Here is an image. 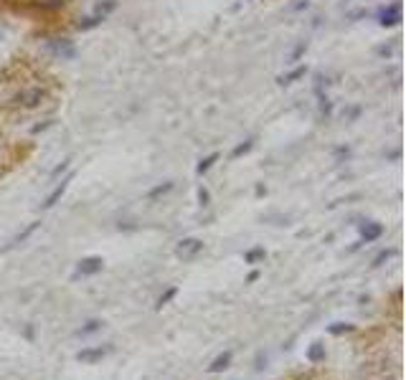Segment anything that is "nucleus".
<instances>
[{"instance_id": "obj_1", "label": "nucleus", "mask_w": 406, "mask_h": 380, "mask_svg": "<svg viewBox=\"0 0 406 380\" xmlns=\"http://www.w3.org/2000/svg\"><path fill=\"white\" fill-rule=\"evenodd\" d=\"M201 251H203L201 238H183V241L175 246V256L183 259V261H193Z\"/></svg>"}, {"instance_id": "obj_2", "label": "nucleus", "mask_w": 406, "mask_h": 380, "mask_svg": "<svg viewBox=\"0 0 406 380\" xmlns=\"http://www.w3.org/2000/svg\"><path fill=\"white\" fill-rule=\"evenodd\" d=\"M110 352H112L110 345H105V347H102V345H99V347H84V350L76 352V360H79V363L94 365V363H99V360H105Z\"/></svg>"}, {"instance_id": "obj_3", "label": "nucleus", "mask_w": 406, "mask_h": 380, "mask_svg": "<svg viewBox=\"0 0 406 380\" xmlns=\"http://www.w3.org/2000/svg\"><path fill=\"white\" fill-rule=\"evenodd\" d=\"M102 266H105L102 256H87V259H81L79 264H76L74 277H94V274L102 271Z\"/></svg>"}, {"instance_id": "obj_4", "label": "nucleus", "mask_w": 406, "mask_h": 380, "mask_svg": "<svg viewBox=\"0 0 406 380\" xmlns=\"http://www.w3.org/2000/svg\"><path fill=\"white\" fill-rule=\"evenodd\" d=\"M231 363H234V352L231 350H224L221 355H216L214 360H211V365L206 370H209L211 375H216V373H224V370H229L231 368Z\"/></svg>"}, {"instance_id": "obj_5", "label": "nucleus", "mask_w": 406, "mask_h": 380, "mask_svg": "<svg viewBox=\"0 0 406 380\" xmlns=\"http://www.w3.org/2000/svg\"><path fill=\"white\" fill-rule=\"evenodd\" d=\"M381 236H383V226L376 223V221H368V223L360 226V243H371Z\"/></svg>"}, {"instance_id": "obj_6", "label": "nucleus", "mask_w": 406, "mask_h": 380, "mask_svg": "<svg viewBox=\"0 0 406 380\" xmlns=\"http://www.w3.org/2000/svg\"><path fill=\"white\" fill-rule=\"evenodd\" d=\"M41 99H43L41 89H26V92H21L16 97V104H21V107H36V104H41Z\"/></svg>"}, {"instance_id": "obj_7", "label": "nucleus", "mask_w": 406, "mask_h": 380, "mask_svg": "<svg viewBox=\"0 0 406 380\" xmlns=\"http://www.w3.org/2000/svg\"><path fill=\"white\" fill-rule=\"evenodd\" d=\"M325 357H328V347H325V342L315 340L313 345L308 347V363H313V365L325 363Z\"/></svg>"}, {"instance_id": "obj_8", "label": "nucleus", "mask_w": 406, "mask_h": 380, "mask_svg": "<svg viewBox=\"0 0 406 380\" xmlns=\"http://www.w3.org/2000/svg\"><path fill=\"white\" fill-rule=\"evenodd\" d=\"M102 327H105V322H102V320H87V322L76 329V334H79V337H89V334H97Z\"/></svg>"}, {"instance_id": "obj_9", "label": "nucleus", "mask_w": 406, "mask_h": 380, "mask_svg": "<svg viewBox=\"0 0 406 380\" xmlns=\"http://www.w3.org/2000/svg\"><path fill=\"white\" fill-rule=\"evenodd\" d=\"M328 332H330L333 337H343V334L355 332V324H350V322H333V324H328Z\"/></svg>"}, {"instance_id": "obj_10", "label": "nucleus", "mask_w": 406, "mask_h": 380, "mask_svg": "<svg viewBox=\"0 0 406 380\" xmlns=\"http://www.w3.org/2000/svg\"><path fill=\"white\" fill-rule=\"evenodd\" d=\"M175 297H178V287H168V289H165V292L160 294V297H157L155 310H162V307H165V305H170V302H173Z\"/></svg>"}, {"instance_id": "obj_11", "label": "nucleus", "mask_w": 406, "mask_h": 380, "mask_svg": "<svg viewBox=\"0 0 406 380\" xmlns=\"http://www.w3.org/2000/svg\"><path fill=\"white\" fill-rule=\"evenodd\" d=\"M66 185H69V178H66L64 183H61V185H56V188H53V193H51V196L46 198V203H43V208H53V206H56V201H58V198L64 196Z\"/></svg>"}, {"instance_id": "obj_12", "label": "nucleus", "mask_w": 406, "mask_h": 380, "mask_svg": "<svg viewBox=\"0 0 406 380\" xmlns=\"http://www.w3.org/2000/svg\"><path fill=\"white\" fill-rule=\"evenodd\" d=\"M264 256H267V251H264L261 246H256V248H249V251H246L244 261H246V264H256V261H261Z\"/></svg>"}, {"instance_id": "obj_13", "label": "nucleus", "mask_w": 406, "mask_h": 380, "mask_svg": "<svg viewBox=\"0 0 406 380\" xmlns=\"http://www.w3.org/2000/svg\"><path fill=\"white\" fill-rule=\"evenodd\" d=\"M267 363H269V355H267V352H264V350L256 352V355H254V370H256V373H261V370L267 368Z\"/></svg>"}, {"instance_id": "obj_14", "label": "nucleus", "mask_w": 406, "mask_h": 380, "mask_svg": "<svg viewBox=\"0 0 406 380\" xmlns=\"http://www.w3.org/2000/svg\"><path fill=\"white\" fill-rule=\"evenodd\" d=\"M391 256H394V251H391V248H389V251H381V253L376 256V259H373V266H381L383 261H389Z\"/></svg>"}, {"instance_id": "obj_15", "label": "nucleus", "mask_w": 406, "mask_h": 380, "mask_svg": "<svg viewBox=\"0 0 406 380\" xmlns=\"http://www.w3.org/2000/svg\"><path fill=\"white\" fill-rule=\"evenodd\" d=\"M173 188V183H165V185H157L155 190H150V198H157V196H162V193H168V190Z\"/></svg>"}, {"instance_id": "obj_16", "label": "nucleus", "mask_w": 406, "mask_h": 380, "mask_svg": "<svg viewBox=\"0 0 406 380\" xmlns=\"http://www.w3.org/2000/svg\"><path fill=\"white\" fill-rule=\"evenodd\" d=\"M36 228H38V223H31L28 228H26L24 233H21V236H18V238H16V241H13V243H21V241H26V238H28V236H31V233H33Z\"/></svg>"}, {"instance_id": "obj_17", "label": "nucleus", "mask_w": 406, "mask_h": 380, "mask_svg": "<svg viewBox=\"0 0 406 380\" xmlns=\"http://www.w3.org/2000/svg\"><path fill=\"white\" fill-rule=\"evenodd\" d=\"M216 162V155H211V157H206V160L201 162V165H198V173H206V170H209L211 165H214Z\"/></svg>"}, {"instance_id": "obj_18", "label": "nucleus", "mask_w": 406, "mask_h": 380, "mask_svg": "<svg viewBox=\"0 0 406 380\" xmlns=\"http://www.w3.org/2000/svg\"><path fill=\"white\" fill-rule=\"evenodd\" d=\"M198 198H201V203H203V206H206V203H209V198H211V196H209V190H203V188H201V193H198Z\"/></svg>"}, {"instance_id": "obj_19", "label": "nucleus", "mask_w": 406, "mask_h": 380, "mask_svg": "<svg viewBox=\"0 0 406 380\" xmlns=\"http://www.w3.org/2000/svg\"><path fill=\"white\" fill-rule=\"evenodd\" d=\"M249 147H251V142H246V144H241V147H236V152H234V155H244V152H246V150H249Z\"/></svg>"}, {"instance_id": "obj_20", "label": "nucleus", "mask_w": 406, "mask_h": 380, "mask_svg": "<svg viewBox=\"0 0 406 380\" xmlns=\"http://www.w3.org/2000/svg\"><path fill=\"white\" fill-rule=\"evenodd\" d=\"M256 279H259V271H251L249 277H246V282H249V284H254V282H256Z\"/></svg>"}, {"instance_id": "obj_21", "label": "nucleus", "mask_w": 406, "mask_h": 380, "mask_svg": "<svg viewBox=\"0 0 406 380\" xmlns=\"http://www.w3.org/2000/svg\"><path fill=\"white\" fill-rule=\"evenodd\" d=\"M3 33H6V28H3V26H0V38H3Z\"/></svg>"}]
</instances>
